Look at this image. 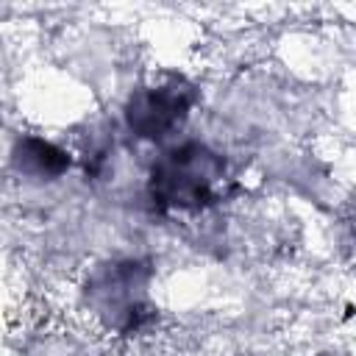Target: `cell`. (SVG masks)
Here are the masks:
<instances>
[{"label": "cell", "instance_id": "obj_2", "mask_svg": "<svg viewBox=\"0 0 356 356\" xmlns=\"http://www.w3.org/2000/svg\"><path fill=\"white\" fill-rule=\"evenodd\" d=\"M189 103H192V95L181 83L145 89L128 106V125L145 139H161L175 125H181Z\"/></svg>", "mask_w": 356, "mask_h": 356}, {"label": "cell", "instance_id": "obj_1", "mask_svg": "<svg viewBox=\"0 0 356 356\" xmlns=\"http://www.w3.org/2000/svg\"><path fill=\"white\" fill-rule=\"evenodd\" d=\"M225 164L203 145H181L153 167L150 192L159 206L167 209H203L217 200Z\"/></svg>", "mask_w": 356, "mask_h": 356}, {"label": "cell", "instance_id": "obj_3", "mask_svg": "<svg viewBox=\"0 0 356 356\" xmlns=\"http://www.w3.org/2000/svg\"><path fill=\"white\" fill-rule=\"evenodd\" d=\"M17 161L19 167L36 172V175H58L70 167V156L64 150H58L56 145L44 142V139H25L19 142V150H17Z\"/></svg>", "mask_w": 356, "mask_h": 356}]
</instances>
